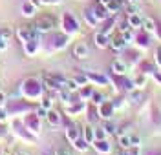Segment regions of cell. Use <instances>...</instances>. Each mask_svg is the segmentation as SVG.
Listing matches in <instances>:
<instances>
[{"label": "cell", "mask_w": 161, "mask_h": 155, "mask_svg": "<svg viewBox=\"0 0 161 155\" xmlns=\"http://www.w3.org/2000/svg\"><path fill=\"white\" fill-rule=\"evenodd\" d=\"M39 33H48L55 28V18L50 17V15H44V17H40L39 20H37V26H35Z\"/></svg>", "instance_id": "cell-1"}, {"label": "cell", "mask_w": 161, "mask_h": 155, "mask_svg": "<svg viewBox=\"0 0 161 155\" xmlns=\"http://www.w3.org/2000/svg\"><path fill=\"white\" fill-rule=\"evenodd\" d=\"M134 39H136V44L139 46V48H150L152 46V35L150 33H147L145 29H139L134 33Z\"/></svg>", "instance_id": "cell-2"}, {"label": "cell", "mask_w": 161, "mask_h": 155, "mask_svg": "<svg viewBox=\"0 0 161 155\" xmlns=\"http://www.w3.org/2000/svg\"><path fill=\"white\" fill-rule=\"evenodd\" d=\"M19 37L24 42H35L37 39H39V29H37V28H33V26L22 28V29L19 31Z\"/></svg>", "instance_id": "cell-3"}, {"label": "cell", "mask_w": 161, "mask_h": 155, "mask_svg": "<svg viewBox=\"0 0 161 155\" xmlns=\"http://www.w3.org/2000/svg\"><path fill=\"white\" fill-rule=\"evenodd\" d=\"M88 55H90V49H88L86 44H82V42L75 44V48H73V57H77V59H86Z\"/></svg>", "instance_id": "cell-4"}, {"label": "cell", "mask_w": 161, "mask_h": 155, "mask_svg": "<svg viewBox=\"0 0 161 155\" xmlns=\"http://www.w3.org/2000/svg\"><path fill=\"white\" fill-rule=\"evenodd\" d=\"M108 46H110L112 49H114V51L115 53H119V51H123V49H125V46H126V40H125V39H123V37H115V39H114V40L110 42V44H108Z\"/></svg>", "instance_id": "cell-5"}, {"label": "cell", "mask_w": 161, "mask_h": 155, "mask_svg": "<svg viewBox=\"0 0 161 155\" xmlns=\"http://www.w3.org/2000/svg\"><path fill=\"white\" fill-rule=\"evenodd\" d=\"M126 22L130 24L132 29H139L141 24H143V18H141L137 13H132V15H128V17H126Z\"/></svg>", "instance_id": "cell-6"}, {"label": "cell", "mask_w": 161, "mask_h": 155, "mask_svg": "<svg viewBox=\"0 0 161 155\" xmlns=\"http://www.w3.org/2000/svg\"><path fill=\"white\" fill-rule=\"evenodd\" d=\"M156 24L158 22L154 20V18H143V24H141V29H145L147 33H150V35H154V31H156Z\"/></svg>", "instance_id": "cell-7"}, {"label": "cell", "mask_w": 161, "mask_h": 155, "mask_svg": "<svg viewBox=\"0 0 161 155\" xmlns=\"http://www.w3.org/2000/svg\"><path fill=\"white\" fill-rule=\"evenodd\" d=\"M92 11L95 13L97 20H106V18L110 17V15H108V9H106V6H95Z\"/></svg>", "instance_id": "cell-8"}, {"label": "cell", "mask_w": 161, "mask_h": 155, "mask_svg": "<svg viewBox=\"0 0 161 155\" xmlns=\"http://www.w3.org/2000/svg\"><path fill=\"white\" fill-rule=\"evenodd\" d=\"M112 113H114V104L112 102H104L103 106H101V117H103V119L108 121V119L112 117Z\"/></svg>", "instance_id": "cell-9"}, {"label": "cell", "mask_w": 161, "mask_h": 155, "mask_svg": "<svg viewBox=\"0 0 161 155\" xmlns=\"http://www.w3.org/2000/svg\"><path fill=\"white\" fill-rule=\"evenodd\" d=\"M112 71L115 73V75H125L126 73V64L121 60H115L112 64Z\"/></svg>", "instance_id": "cell-10"}, {"label": "cell", "mask_w": 161, "mask_h": 155, "mask_svg": "<svg viewBox=\"0 0 161 155\" xmlns=\"http://www.w3.org/2000/svg\"><path fill=\"white\" fill-rule=\"evenodd\" d=\"M108 44H110V42H108V37H106L103 31L95 35V46H97V48H106Z\"/></svg>", "instance_id": "cell-11"}, {"label": "cell", "mask_w": 161, "mask_h": 155, "mask_svg": "<svg viewBox=\"0 0 161 155\" xmlns=\"http://www.w3.org/2000/svg\"><path fill=\"white\" fill-rule=\"evenodd\" d=\"M64 22H66V31H70V33L77 31V28H79L77 20H73V18H71L70 15H66V17H64Z\"/></svg>", "instance_id": "cell-12"}, {"label": "cell", "mask_w": 161, "mask_h": 155, "mask_svg": "<svg viewBox=\"0 0 161 155\" xmlns=\"http://www.w3.org/2000/svg\"><path fill=\"white\" fill-rule=\"evenodd\" d=\"M95 148H97V152H101V153H108L112 150V146L103 139V141H95Z\"/></svg>", "instance_id": "cell-13"}, {"label": "cell", "mask_w": 161, "mask_h": 155, "mask_svg": "<svg viewBox=\"0 0 161 155\" xmlns=\"http://www.w3.org/2000/svg\"><path fill=\"white\" fill-rule=\"evenodd\" d=\"M141 70H143V75H154V71H156V68H154V64H150V62L143 60L141 62Z\"/></svg>", "instance_id": "cell-14"}, {"label": "cell", "mask_w": 161, "mask_h": 155, "mask_svg": "<svg viewBox=\"0 0 161 155\" xmlns=\"http://www.w3.org/2000/svg\"><path fill=\"white\" fill-rule=\"evenodd\" d=\"M119 146H121V150L134 148V146H132V141H130V135H121L119 137Z\"/></svg>", "instance_id": "cell-15"}, {"label": "cell", "mask_w": 161, "mask_h": 155, "mask_svg": "<svg viewBox=\"0 0 161 155\" xmlns=\"http://www.w3.org/2000/svg\"><path fill=\"white\" fill-rule=\"evenodd\" d=\"M66 137H68V139H70L71 142H75V141H77V139H79V130H77V128H75V126H70V128H68V130H66Z\"/></svg>", "instance_id": "cell-16"}, {"label": "cell", "mask_w": 161, "mask_h": 155, "mask_svg": "<svg viewBox=\"0 0 161 155\" xmlns=\"http://www.w3.org/2000/svg\"><path fill=\"white\" fill-rule=\"evenodd\" d=\"M84 17H86V22H88V24H90L92 28H93V26H97V17H95V13H93V11H84Z\"/></svg>", "instance_id": "cell-17"}, {"label": "cell", "mask_w": 161, "mask_h": 155, "mask_svg": "<svg viewBox=\"0 0 161 155\" xmlns=\"http://www.w3.org/2000/svg\"><path fill=\"white\" fill-rule=\"evenodd\" d=\"M46 117H48V121H50V124H53V126L60 122V115L57 113V111H48V115H46Z\"/></svg>", "instance_id": "cell-18"}, {"label": "cell", "mask_w": 161, "mask_h": 155, "mask_svg": "<svg viewBox=\"0 0 161 155\" xmlns=\"http://www.w3.org/2000/svg\"><path fill=\"white\" fill-rule=\"evenodd\" d=\"M93 139H95V133H93V130H92V128H86V130H84V141L90 144V142H93Z\"/></svg>", "instance_id": "cell-19"}, {"label": "cell", "mask_w": 161, "mask_h": 155, "mask_svg": "<svg viewBox=\"0 0 161 155\" xmlns=\"http://www.w3.org/2000/svg\"><path fill=\"white\" fill-rule=\"evenodd\" d=\"M93 133H95V141H103L104 137H106V132H104V128H97V130H93Z\"/></svg>", "instance_id": "cell-20"}, {"label": "cell", "mask_w": 161, "mask_h": 155, "mask_svg": "<svg viewBox=\"0 0 161 155\" xmlns=\"http://www.w3.org/2000/svg\"><path fill=\"white\" fill-rule=\"evenodd\" d=\"M73 144H75V148L80 150V152H86V150H88V142H86V141H79V139H77Z\"/></svg>", "instance_id": "cell-21"}, {"label": "cell", "mask_w": 161, "mask_h": 155, "mask_svg": "<svg viewBox=\"0 0 161 155\" xmlns=\"http://www.w3.org/2000/svg\"><path fill=\"white\" fill-rule=\"evenodd\" d=\"M130 99H132V102H134V104H139L141 99H143V93H141V91H132Z\"/></svg>", "instance_id": "cell-22"}, {"label": "cell", "mask_w": 161, "mask_h": 155, "mask_svg": "<svg viewBox=\"0 0 161 155\" xmlns=\"http://www.w3.org/2000/svg\"><path fill=\"white\" fill-rule=\"evenodd\" d=\"M88 79H90V80H95V82H99V84H106L108 82L106 77H99V75H88Z\"/></svg>", "instance_id": "cell-23"}, {"label": "cell", "mask_w": 161, "mask_h": 155, "mask_svg": "<svg viewBox=\"0 0 161 155\" xmlns=\"http://www.w3.org/2000/svg\"><path fill=\"white\" fill-rule=\"evenodd\" d=\"M143 84H145V75H141L137 79H134V86L136 88H143Z\"/></svg>", "instance_id": "cell-24"}, {"label": "cell", "mask_w": 161, "mask_h": 155, "mask_svg": "<svg viewBox=\"0 0 161 155\" xmlns=\"http://www.w3.org/2000/svg\"><path fill=\"white\" fill-rule=\"evenodd\" d=\"M130 141H132V146H134V148H137V146H139V142H141L139 135H132V133H130Z\"/></svg>", "instance_id": "cell-25"}, {"label": "cell", "mask_w": 161, "mask_h": 155, "mask_svg": "<svg viewBox=\"0 0 161 155\" xmlns=\"http://www.w3.org/2000/svg\"><path fill=\"white\" fill-rule=\"evenodd\" d=\"M104 132H106V133H115V126L112 122H106L104 124Z\"/></svg>", "instance_id": "cell-26"}, {"label": "cell", "mask_w": 161, "mask_h": 155, "mask_svg": "<svg viewBox=\"0 0 161 155\" xmlns=\"http://www.w3.org/2000/svg\"><path fill=\"white\" fill-rule=\"evenodd\" d=\"M33 11H35V8H33L31 4H28V6H24V15H28V17H31V15H33Z\"/></svg>", "instance_id": "cell-27"}, {"label": "cell", "mask_w": 161, "mask_h": 155, "mask_svg": "<svg viewBox=\"0 0 161 155\" xmlns=\"http://www.w3.org/2000/svg\"><path fill=\"white\" fill-rule=\"evenodd\" d=\"M119 155H139V153H137V150H134V148H128V150H123Z\"/></svg>", "instance_id": "cell-28"}, {"label": "cell", "mask_w": 161, "mask_h": 155, "mask_svg": "<svg viewBox=\"0 0 161 155\" xmlns=\"http://www.w3.org/2000/svg\"><path fill=\"white\" fill-rule=\"evenodd\" d=\"M92 97H93V102L95 104H103V95L101 93H93Z\"/></svg>", "instance_id": "cell-29"}, {"label": "cell", "mask_w": 161, "mask_h": 155, "mask_svg": "<svg viewBox=\"0 0 161 155\" xmlns=\"http://www.w3.org/2000/svg\"><path fill=\"white\" fill-rule=\"evenodd\" d=\"M156 64H158V66L161 68V46L158 48V49H156Z\"/></svg>", "instance_id": "cell-30"}, {"label": "cell", "mask_w": 161, "mask_h": 155, "mask_svg": "<svg viewBox=\"0 0 161 155\" xmlns=\"http://www.w3.org/2000/svg\"><path fill=\"white\" fill-rule=\"evenodd\" d=\"M80 95H82V97H92V95H93V90H92V88H84V90L80 91Z\"/></svg>", "instance_id": "cell-31"}, {"label": "cell", "mask_w": 161, "mask_h": 155, "mask_svg": "<svg viewBox=\"0 0 161 155\" xmlns=\"http://www.w3.org/2000/svg\"><path fill=\"white\" fill-rule=\"evenodd\" d=\"M126 13H128V15H132V13H137V8H136V6H128V8H126Z\"/></svg>", "instance_id": "cell-32"}, {"label": "cell", "mask_w": 161, "mask_h": 155, "mask_svg": "<svg viewBox=\"0 0 161 155\" xmlns=\"http://www.w3.org/2000/svg\"><path fill=\"white\" fill-rule=\"evenodd\" d=\"M154 79H156V82L161 84V71H154Z\"/></svg>", "instance_id": "cell-33"}, {"label": "cell", "mask_w": 161, "mask_h": 155, "mask_svg": "<svg viewBox=\"0 0 161 155\" xmlns=\"http://www.w3.org/2000/svg\"><path fill=\"white\" fill-rule=\"evenodd\" d=\"M51 106V101L50 99H44V108H50Z\"/></svg>", "instance_id": "cell-34"}, {"label": "cell", "mask_w": 161, "mask_h": 155, "mask_svg": "<svg viewBox=\"0 0 161 155\" xmlns=\"http://www.w3.org/2000/svg\"><path fill=\"white\" fill-rule=\"evenodd\" d=\"M46 115H48L46 113V110H39V117H46Z\"/></svg>", "instance_id": "cell-35"}, {"label": "cell", "mask_w": 161, "mask_h": 155, "mask_svg": "<svg viewBox=\"0 0 161 155\" xmlns=\"http://www.w3.org/2000/svg\"><path fill=\"white\" fill-rule=\"evenodd\" d=\"M57 155H70V153H68L66 150H59V152H57Z\"/></svg>", "instance_id": "cell-36"}, {"label": "cell", "mask_w": 161, "mask_h": 155, "mask_svg": "<svg viewBox=\"0 0 161 155\" xmlns=\"http://www.w3.org/2000/svg\"><path fill=\"white\" fill-rule=\"evenodd\" d=\"M15 155H28V153H24V152H15Z\"/></svg>", "instance_id": "cell-37"}, {"label": "cell", "mask_w": 161, "mask_h": 155, "mask_svg": "<svg viewBox=\"0 0 161 155\" xmlns=\"http://www.w3.org/2000/svg\"><path fill=\"white\" fill-rule=\"evenodd\" d=\"M101 2H103V4H104V6H106V4H108V2H110V0H101Z\"/></svg>", "instance_id": "cell-38"}, {"label": "cell", "mask_w": 161, "mask_h": 155, "mask_svg": "<svg viewBox=\"0 0 161 155\" xmlns=\"http://www.w3.org/2000/svg\"><path fill=\"white\" fill-rule=\"evenodd\" d=\"M0 121H4V113L2 111H0Z\"/></svg>", "instance_id": "cell-39"}, {"label": "cell", "mask_w": 161, "mask_h": 155, "mask_svg": "<svg viewBox=\"0 0 161 155\" xmlns=\"http://www.w3.org/2000/svg\"><path fill=\"white\" fill-rule=\"evenodd\" d=\"M0 102H2V95H0Z\"/></svg>", "instance_id": "cell-40"}, {"label": "cell", "mask_w": 161, "mask_h": 155, "mask_svg": "<svg viewBox=\"0 0 161 155\" xmlns=\"http://www.w3.org/2000/svg\"><path fill=\"white\" fill-rule=\"evenodd\" d=\"M51 2H59V0H51Z\"/></svg>", "instance_id": "cell-41"}, {"label": "cell", "mask_w": 161, "mask_h": 155, "mask_svg": "<svg viewBox=\"0 0 161 155\" xmlns=\"http://www.w3.org/2000/svg\"><path fill=\"white\" fill-rule=\"evenodd\" d=\"M128 2H136V0H128Z\"/></svg>", "instance_id": "cell-42"}]
</instances>
